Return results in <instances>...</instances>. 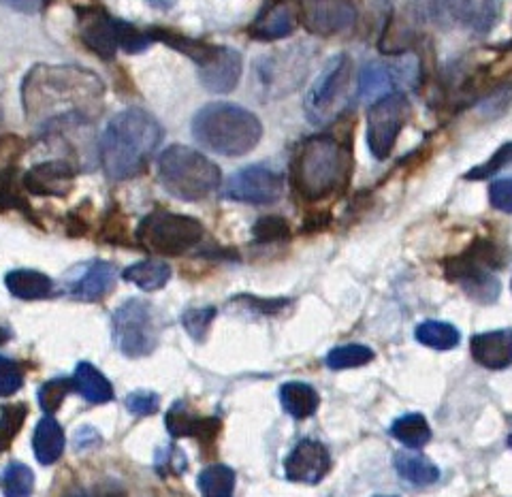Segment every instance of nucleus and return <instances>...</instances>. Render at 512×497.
<instances>
[{"label": "nucleus", "mask_w": 512, "mask_h": 497, "mask_svg": "<svg viewBox=\"0 0 512 497\" xmlns=\"http://www.w3.org/2000/svg\"><path fill=\"white\" fill-rule=\"evenodd\" d=\"M103 237L105 242H116V244L126 239V220L116 207L107 214V222L103 224Z\"/></svg>", "instance_id": "nucleus-41"}, {"label": "nucleus", "mask_w": 512, "mask_h": 497, "mask_svg": "<svg viewBox=\"0 0 512 497\" xmlns=\"http://www.w3.org/2000/svg\"><path fill=\"white\" fill-rule=\"evenodd\" d=\"M0 489L5 497H32L35 493V474L26 463L13 461L0 476Z\"/></svg>", "instance_id": "nucleus-31"}, {"label": "nucleus", "mask_w": 512, "mask_h": 497, "mask_svg": "<svg viewBox=\"0 0 512 497\" xmlns=\"http://www.w3.org/2000/svg\"><path fill=\"white\" fill-rule=\"evenodd\" d=\"M75 391L88 399L90 404H109L114 399V387L111 382L96 370L92 363H79L73 374Z\"/></svg>", "instance_id": "nucleus-24"}, {"label": "nucleus", "mask_w": 512, "mask_h": 497, "mask_svg": "<svg viewBox=\"0 0 512 497\" xmlns=\"http://www.w3.org/2000/svg\"><path fill=\"white\" fill-rule=\"evenodd\" d=\"M158 180L182 201H201L220 188L222 173L214 160L188 146H171L158 158Z\"/></svg>", "instance_id": "nucleus-5"}, {"label": "nucleus", "mask_w": 512, "mask_h": 497, "mask_svg": "<svg viewBox=\"0 0 512 497\" xmlns=\"http://www.w3.org/2000/svg\"><path fill=\"white\" fill-rule=\"evenodd\" d=\"M214 318H216V308H195V310L184 312L182 325L192 340L203 342L207 331H210V327H212Z\"/></svg>", "instance_id": "nucleus-36"}, {"label": "nucleus", "mask_w": 512, "mask_h": 497, "mask_svg": "<svg viewBox=\"0 0 512 497\" xmlns=\"http://www.w3.org/2000/svg\"><path fill=\"white\" fill-rule=\"evenodd\" d=\"M205 235L197 218L156 210L139 222L137 242L156 256H182L201 244Z\"/></svg>", "instance_id": "nucleus-8"}, {"label": "nucleus", "mask_w": 512, "mask_h": 497, "mask_svg": "<svg viewBox=\"0 0 512 497\" xmlns=\"http://www.w3.org/2000/svg\"><path fill=\"white\" fill-rule=\"evenodd\" d=\"M436 22L461 24L470 30H489L498 15L495 0H427Z\"/></svg>", "instance_id": "nucleus-14"}, {"label": "nucleus", "mask_w": 512, "mask_h": 497, "mask_svg": "<svg viewBox=\"0 0 512 497\" xmlns=\"http://www.w3.org/2000/svg\"><path fill=\"white\" fill-rule=\"evenodd\" d=\"M244 60L242 54L233 47H222L218 45V52L214 58L199 67V79L205 86V90L216 92V94H227L235 90L239 84V77H242Z\"/></svg>", "instance_id": "nucleus-18"}, {"label": "nucleus", "mask_w": 512, "mask_h": 497, "mask_svg": "<svg viewBox=\"0 0 512 497\" xmlns=\"http://www.w3.org/2000/svg\"><path fill=\"white\" fill-rule=\"evenodd\" d=\"M299 26V0H267L248 26V35L259 41H276L293 35Z\"/></svg>", "instance_id": "nucleus-16"}, {"label": "nucleus", "mask_w": 512, "mask_h": 497, "mask_svg": "<svg viewBox=\"0 0 512 497\" xmlns=\"http://www.w3.org/2000/svg\"><path fill=\"white\" fill-rule=\"evenodd\" d=\"M122 276L126 282L139 286L141 291H158L169 282L171 267L165 261L148 259L124 269Z\"/></svg>", "instance_id": "nucleus-27"}, {"label": "nucleus", "mask_w": 512, "mask_h": 497, "mask_svg": "<svg viewBox=\"0 0 512 497\" xmlns=\"http://www.w3.org/2000/svg\"><path fill=\"white\" fill-rule=\"evenodd\" d=\"M510 165H512V141L506 143V146H502L498 152H495V154L487 160V163L470 169L466 175H463V178H466V180H474V182L487 180V178H491V175H495V173L506 169V167H510Z\"/></svg>", "instance_id": "nucleus-35"}, {"label": "nucleus", "mask_w": 512, "mask_h": 497, "mask_svg": "<svg viewBox=\"0 0 512 497\" xmlns=\"http://www.w3.org/2000/svg\"><path fill=\"white\" fill-rule=\"evenodd\" d=\"M489 201L495 210L512 214V178L493 182L489 186Z\"/></svg>", "instance_id": "nucleus-40"}, {"label": "nucleus", "mask_w": 512, "mask_h": 497, "mask_svg": "<svg viewBox=\"0 0 512 497\" xmlns=\"http://www.w3.org/2000/svg\"><path fill=\"white\" fill-rule=\"evenodd\" d=\"M282 408L295 419H308L318 410V393L306 382H286L280 389Z\"/></svg>", "instance_id": "nucleus-26"}, {"label": "nucleus", "mask_w": 512, "mask_h": 497, "mask_svg": "<svg viewBox=\"0 0 512 497\" xmlns=\"http://www.w3.org/2000/svg\"><path fill=\"white\" fill-rule=\"evenodd\" d=\"M355 62L348 54L333 56L320 69L306 96V116L314 126H325L338 120L350 105Z\"/></svg>", "instance_id": "nucleus-7"}, {"label": "nucleus", "mask_w": 512, "mask_h": 497, "mask_svg": "<svg viewBox=\"0 0 512 497\" xmlns=\"http://www.w3.org/2000/svg\"><path fill=\"white\" fill-rule=\"evenodd\" d=\"M75 184V169L69 160H45L28 169L22 186L37 197H67Z\"/></svg>", "instance_id": "nucleus-17"}, {"label": "nucleus", "mask_w": 512, "mask_h": 497, "mask_svg": "<svg viewBox=\"0 0 512 497\" xmlns=\"http://www.w3.org/2000/svg\"><path fill=\"white\" fill-rule=\"evenodd\" d=\"M24 384V370L20 363L0 355V395H13Z\"/></svg>", "instance_id": "nucleus-37"}, {"label": "nucleus", "mask_w": 512, "mask_h": 497, "mask_svg": "<svg viewBox=\"0 0 512 497\" xmlns=\"http://www.w3.org/2000/svg\"><path fill=\"white\" fill-rule=\"evenodd\" d=\"M414 335L423 346L436 350H451L461 340L459 331L451 323H442V320H425V323L416 327Z\"/></svg>", "instance_id": "nucleus-30"}, {"label": "nucleus", "mask_w": 512, "mask_h": 497, "mask_svg": "<svg viewBox=\"0 0 512 497\" xmlns=\"http://www.w3.org/2000/svg\"><path fill=\"white\" fill-rule=\"evenodd\" d=\"M111 333L122 355L131 359L152 355L158 346V327L150 303L143 299L124 301L111 318Z\"/></svg>", "instance_id": "nucleus-9"}, {"label": "nucleus", "mask_w": 512, "mask_h": 497, "mask_svg": "<svg viewBox=\"0 0 512 497\" xmlns=\"http://www.w3.org/2000/svg\"><path fill=\"white\" fill-rule=\"evenodd\" d=\"M391 434L408 448H421L431 440V427L423 414H404L391 425Z\"/></svg>", "instance_id": "nucleus-28"}, {"label": "nucleus", "mask_w": 512, "mask_h": 497, "mask_svg": "<svg viewBox=\"0 0 512 497\" xmlns=\"http://www.w3.org/2000/svg\"><path fill=\"white\" fill-rule=\"evenodd\" d=\"M378 497H389V495H378Z\"/></svg>", "instance_id": "nucleus-48"}, {"label": "nucleus", "mask_w": 512, "mask_h": 497, "mask_svg": "<svg viewBox=\"0 0 512 497\" xmlns=\"http://www.w3.org/2000/svg\"><path fill=\"white\" fill-rule=\"evenodd\" d=\"M199 491L203 497H233L235 493V472L222 463L207 466L199 474Z\"/></svg>", "instance_id": "nucleus-29"}, {"label": "nucleus", "mask_w": 512, "mask_h": 497, "mask_svg": "<svg viewBox=\"0 0 512 497\" xmlns=\"http://www.w3.org/2000/svg\"><path fill=\"white\" fill-rule=\"evenodd\" d=\"M508 45H510V50H512V39H510V43H508Z\"/></svg>", "instance_id": "nucleus-47"}, {"label": "nucleus", "mask_w": 512, "mask_h": 497, "mask_svg": "<svg viewBox=\"0 0 512 497\" xmlns=\"http://www.w3.org/2000/svg\"><path fill=\"white\" fill-rule=\"evenodd\" d=\"M103 96V79L71 64H37L22 82L26 118L45 133L88 126L99 114Z\"/></svg>", "instance_id": "nucleus-1"}, {"label": "nucleus", "mask_w": 512, "mask_h": 497, "mask_svg": "<svg viewBox=\"0 0 512 497\" xmlns=\"http://www.w3.org/2000/svg\"><path fill=\"white\" fill-rule=\"evenodd\" d=\"M165 131L146 109L131 107L109 120L99 139L101 167L109 180H133L148 167Z\"/></svg>", "instance_id": "nucleus-2"}, {"label": "nucleus", "mask_w": 512, "mask_h": 497, "mask_svg": "<svg viewBox=\"0 0 512 497\" xmlns=\"http://www.w3.org/2000/svg\"><path fill=\"white\" fill-rule=\"evenodd\" d=\"M331 470V455L316 440H301L284 461L286 478L293 483L316 485L327 476Z\"/></svg>", "instance_id": "nucleus-15"}, {"label": "nucleus", "mask_w": 512, "mask_h": 497, "mask_svg": "<svg viewBox=\"0 0 512 497\" xmlns=\"http://www.w3.org/2000/svg\"><path fill=\"white\" fill-rule=\"evenodd\" d=\"M192 135L210 152L244 156L259 146L263 124L242 105L210 103L192 118Z\"/></svg>", "instance_id": "nucleus-4"}, {"label": "nucleus", "mask_w": 512, "mask_h": 497, "mask_svg": "<svg viewBox=\"0 0 512 497\" xmlns=\"http://www.w3.org/2000/svg\"><path fill=\"white\" fill-rule=\"evenodd\" d=\"M71 391H75L73 378L47 380L43 387L39 389V406H41V410H45L47 414L56 412L62 406L64 399L69 397Z\"/></svg>", "instance_id": "nucleus-33"}, {"label": "nucleus", "mask_w": 512, "mask_h": 497, "mask_svg": "<svg viewBox=\"0 0 512 497\" xmlns=\"http://www.w3.org/2000/svg\"><path fill=\"white\" fill-rule=\"evenodd\" d=\"M357 9L350 0H299V24L312 35L335 37L355 26Z\"/></svg>", "instance_id": "nucleus-12"}, {"label": "nucleus", "mask_w": 512, "mask_h": 497, "mask_svg": "<svg viewBox=\"0 0 512 497\" xmlns=\"http://www.w3.org/2000/svg\"><path fill=\"white\" fill-rule=\"evenodd\" d=\"M502 265H506L502 248L495 246L491 239H476L466 252L444 263V274L476 303H493L498 301L502 291V284L493 271Z\"/></svg>", "instance_id": "nucleus-6"}, {"label": "nucleus", "mask_w": 512, "mask_h": 497, "mask_svg": "<svg viewBox=\"0 0 512 497\" xmlns=\"http://www.w3.org/2000/svg\"><path fill=\"white\" fill-rule=\"evenodd\" d=\"M252 235L259 244H269V242H280V239L291 237V229L284 218L278 216H265L261 220H256L252 227Z\"/></svg>", "instance_id": "nucleus-34"}, {"label": "nucleus", "mask_w": 512, "mask_h": 497, "mask_svg": "<svg viewBox=\"0 0 512 497\" xmlns=\"http://www.w3.org/2000/svg\"><path fill=\"white\" fill-rule=\"evenodd\" d=\"M222 195L237 203L271 205L284 195V178L265 165H250L231 175Z\"/></svg>", "instance_id": "nucleus-11"}, {"label": "nucleus", "mask_w": 512, "mask_h": 497, "mask_svg": "<svg viewBox=\"0 0 512 497\" xmlns=\"http://www.w3.org/2000/svg\"><path fill=\"white\" fill-rule=\"evenodd\" d=\"M5 284L9 293L24 301H35V299H47L54 295V282L50 276L41 274L35 269H15L9 271Z\"/></svg>", "instance_id": "nucleus-22"}, {"label": "nucleus", "mask_w": 512, "mask_h": 497, "mask_svg": "<svg viewBox=\"0 0 512 497\" xmlns=\"http://www.w3.org/2000/svg\"><path fill=\"white\" fill-rule=\"evenodd\" d=\"M82 497H124V493L118 491V489L105 487V489H99V491H94V493H90V495H82Z\"/></svg>", "instance_id": "nucleus-43"}, {"label": "nucleus", "mask_w": 512, "mask_h": 497, "mask_svg": "<svg viewBox=\"0 0 512 497\" xmlns=\"http://www.w3.org/2000/svg\"><path fill=\"white\" fill-rule=\"evenodd\" d=\"M118 271L111 263L105 261H92L82 267V274H79L71 286L69 293L79 301H101L107 297L116 286Z\"/></svg>", "instance_id": "nucleus-19"}, {"label": "nucleus", "mask_w": 512, "mask_h": 497, "mask_svg": "<svg viewBox=\"0 0 512 497\" xmlns=\"http://www.w3.org/2000/svg\"><path fill=\"white\" fill-rule=\"evenodd\" d=\"M11 338V333H9V329H5V327H0V344H7V340Z\"/></svg>", "instance_id": "nucleus-45"}, {"label": "nucleus", "mask_w": 512, "mask_h": 497, "mask_svg": "<svg viewBox=\"0 0 512 497\" xmlns=\"http://www.w3.org/2000/svg\"><path fill=\"white\" fill-rule=\"evenodd\" d=\"M165 423L173 438H197L201 444H214L216 436L220 434L218 419H214V416H210V419H201V416L190 414L184 402L171 406Z\"/></svg>", "instance_id": "nucleus-21"}, {"label": "nucleus", "mask_w": 512, "mask_h": 497, "mask_svg": "<svg viewBox=\"0 0 512 497\" xmlns=\"http://www.w3.org/2000/svg\"><path fill=\"white\" fill-rule=\"evenodd\" d=\"M64 431L54 416H45L39 421L35 436H32V451L43 466H52L64 453Z\"/></svg>", "instance_id": "nucleus-23"}, {"label": "nucleus", "mask_w": 512, "mask_h": 497, "mask_svg": "<svg viewBox=\"0 0 512 497\" xmlns=\"http://www.w3.org/2000/svg\"><path fill=\"white\" fill-rule=\"evenodd\" d=\"M11 442H13V440H11V438H7L5 431L0 429V453L7 451V448H9V444H11Z\"/></svg>", "instance_id": "nucleus-44"}, {"label": "nucleus", "mask_w": 512, "mask_h": 497, "mask_svg": "<svg viewBox=\"0 0 512 497\" xmlns=\"http://www.w3.org/2000/svg\"><path fill=\"white\" fill-rule=\"evenodd\" d=\"M0 3L11 7L13 11H20V13H39L43 9V5L47 0H0Z\"/></svg>", "instance_id": "nucleus-42"}, {"label": "nucleus", "mask_w": 512, "mask_h": 497, "mask_svg": "<svg viewBox=\"0 0 512 497\" xmlns=\"http://www.w3.org/2000/svg\"><path fill=\"white\" fill-rule=\"evenodd\" d=\"M412 116V105L404 92H391L376 99L367 109V148L374 158H389L399 133Z\"/></svg>", "instance_id": "nucleus-10"}, {"label": "nucleus", "mask_w": 512, "mask_h": 497, "mask_svg": "<svg viewBox=\"0 0 512 497\" xmlns=\"http://www.w3.org/2000/svg\"><path fill=\"white\" fill-rule=\"evenodd\" d=\"M156 470L163 476L182 474L186 470L184 453L175 446H169V448H165V451H160L158 457H156Z\"/></svg>", "instance_id": "nucleus-38"}, {"label": "nucleus", "mask_w": 512, "mask_h": 497, "mask_svg": "<svg viewBox=\"0 0 512 497\" xmlns=\"http://www.w3.org/2000/svg\"><path fill=\"white\" fill-rule=\"evenodd\" d=\"M352 173L350 143L335 135H314L299 143L291 182L306 201H320L348 184Z\"/></svg>", "instance_id": "nucleus-3"}, {"label": "nucleus", "mask_w": 512, "mask_h": 497, "mask_svg": "<svg viewBox=\"0 0 512 497\" xmlns=\"http://www.w3.org/2000/svg\"><path fill=\"white\" fill-rule=\"evenodd\" d=\"M470 352L472 359L487 370H506L512 365V329L474 335Z\"/></svg>", "instance_id": "nucleus-20"}, {"label": "nucleus", "mask_w": 512, "mask_h": 497, "mask_svg": "<svg viewBox=\"0 0 512 497\" xmlns=\"http://www.w3.org/2000/svg\"><path fill=\"white\" fill-rule=\"evenodd\" d=\"M395 470L414 487H429L440 478V468L421 453H397Z\"/></svg>", "instance_id": "nucleus-25"}, {"label": "nucleus", "mask_w": 512, "mask_h": 497, "mask_svg": "<svg viewBox=\"0 0 512 497\" xmlns=\"http://www.w3.org/2000/svg\"><path fill=\"white\" fill-rule=\"evenodd\" d=\"M79 39L101 60H114L120 52L122 20L101 7H77Z\"/></svg>", "instance_id": "nucleus-13"}, {"label": "nucleus", "mask_w": 512, "mask_h": 497, "mask_svg": "<svg viewBox=\"0 0 512 497\" xmlns=\"http://www.w3.org/2000/svg\"><path fill=\"white\" fill-rule=\"evenodd\" d=\"M374 359V350L361 346V344H348V346H340L331 350L327 355V367L329 370H350V367H361L367 365Z\"/></svg>", "instance_id": "nucleus-32"}, {"label": "nucleus", "mask_w": 512, "mask_h": 497, "mask_svg": "<svg viewBox=\"0 0 512 497\" xmlns=\"http://www.w3.org/2000/svg\"><path fill=\"white\" fill-rule=\"evenodd\" d=\"M508 444H510V448H512V434H510V438H508Z\"/></svg>", "instance_id": "nucleus-46"}, {"label": "nucleus", "mask_w": 512, "mask_h": 497, "mask_svg": "<svg viewBox=\"0 0 512 497\" xmlns=\"http://www.w3.org/2000/svg\"><path fill=\"white\" fill-rule=\"evenodd\" d=\"M160 399L152 391H135L126 397V408L135 416H150L158 410Z\"/></svg>", "instance_id": "nucleus-39"}]
</instances>
